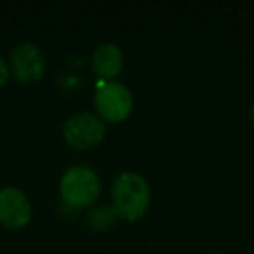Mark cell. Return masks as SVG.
<instances>
[{
  "label": "cell",
  "instance_id": "1",
  "mask_svg": "<svg viewBox=\"0 0 254 254\" xmlns=\"http://www.w3.org/2000/svg\"><path fill=\"white\" fill-rule=\"evenodd\" d=\"M112 207L117 216L127 221H136L150 205V188L145 178L136 173H124L113 181Z\"/></svg>",
  "mask_w": 254,
  "mask_h": 254
},
{
  "label": "cell",
  "instance_id": "2",
  "mask_svg": "<svg viewBox=\"0 0 254 254\" xmlns=\"http://www.w3.org/2000/svg\"><path fill=\"white\" fill-rule=\"evenodd\" d=\"M60 190L63 195V200L70 207L82 209L89 207L98 200L101 183H99L98 174L91 167L75 166L63 174Z\"/></svg>",
  "mask_w": 254,
  "mask_h": 254
},
{
  "label": "cell",
  "instance_id": "3",
  "mask_svg": "<svg viewBox=\"0 0 254 254\" xmlns=\"http://www.w3.org/2000/svg\"><path fill=\"white\" fill-rule=\"evenodd\" d=\"M94 106L101 120L122 122L131 115L132 94L120 82H98Z\"/></svg>",
  "mask_w": 254,
  "mask_h": 254
},
{
  "label": "cell",
  "instance_id": "4",
  "mask_svg": "<svg viewBox=\"0 0 254 254\" xmlns=\"http://www.w3.org/2000/svg\"><path fill=\"white\" fill-rule=\"evenodd\" d=\"M105 122L94 113H77L63 126V136L71 148L85 150L99 145L105 138Z\"/></svg>",
  "mask_w": 254,
  "mask_h": 254
},
{
  "label": "cell",
  "instance_id": "5",
  "mask_svg": "<svg viewBox=\"0 0 254 254\" xmlns=\"http://www.w3.org/2000/svg\"><path fill=\"white\" fill-rule=\"evenodd\" d=\"M9 71L19 84H35L44 77L46 60L37 46L30 42H21L11 51Z\"/></svg>",
  "mask_w": 254,
  "mask_h": 254
},
{
  "label": "cell",
  "instance_id": "6",
  "mask_svg": "<svg viewBox=\"0 0 254 254\" xmlns=\"http://www.w3.org/2000/svg\"><path fill=\"white\" fill-rule=\"evenodd\" d=\"M32 218V205L26 193L19 188L7 187L0 190V223L7 228H23Z\"/></svg>",
  "mask_w": 254,
  "mask_h": 254
},
{
  "label": "cell",
  "instance_id": "7",
  "mask_svg": "<svg viewBox=\"0 0 254 254\" xmlns=\"http://www.w3.org/2000/svg\"><path fill=\"white\" fill-rule=\"evenodd\" d=\"M124 66L122 51L115 44H101L92 54V71L99 82H112Z\"/></svg>",
  "mask_w": 254,
  "mask_h": 254
},
{
  "label": "cell",
  "instance_id": "8",
  "mask_svg": "<svg viewBox=\"0 0 254 254\" xmlns=\"http://www.w3.org/2000/svg\"><path fill=\"white\" fill-rule=\"evenodd\" d=\"M119 218L115 209L110 205H101V207H94L89 212V226L92 230H108L110 226L115 225V219Z\"/></svg>",
  "mask_w": 254,
  "mask_h": 254
},
{
  "label": "cell",
  "instance_id": "9",
  "mask_svg": "<svg viewBox=\"0 0 254 254\" xmlns=\"http://www.w3.org/2000/svg\"><path fill=\"white\" fill-rule=\"evenodd\" d=\"M9 75H11V71H9V64L2 60V56H0V87L7 82Z\"/></svg>",
  "mask_w": 254,
  "mask_h": 254
},
{
  "label": "cell",
  "instance_id": "10",
  "mask_svg": "<svg viewBox=\"0 0 254 254\" xmlns=\"http://www.w3.org/2000/svg\"><path fill=\"white\" fill-rule=\"evenodd\" d=\"M249 117H251V122L254 124V105L251 106V113H249Z\"/></svg>",
  "mask_w": 254,
  "mask_h": 254
},
{
  "label": "cell",
  "instance_id": "11",
  "mask_svg": "<svg viewBox=\"0 0 254 254\" xmlns=\"http://www.w3.org/2000/svg\"><path fill=\"white\" fill-rule=\"evenodd\" d=\"M211 254H218V253H211Z\"/></svg>",
  "mask_w": 254,
  "mask_h": 254
}]
</instances>
